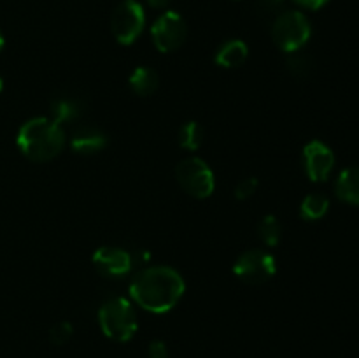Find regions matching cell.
Wrapping results in <instances>:
<instances>
[{
	"label": "cell",
	"mask_w": 359,
	"mask_h": 358,
	"mask_svg": "<svg viewBox=\"0 0 359 358\" xmlns=\"http://www.w3.org/2000/svg\"><path fill=\"white\" fill-rule=\"evenodd\" d=\"M133 304L153 314H163L179 304L186 291L184 277L168 265H151L139 270L130 281Z\"/></svg>",
	"instance_id": "cell-1"
},
{
	"label": "cell",
	"mask_w": 359,
	"mask_h": 358,
	"mask_svg": "<svg viewBox=\"0 0 359 358\" xmlns=\"http://www.w3.org/2000/svg\"><path fill=\"white\" fill-rule=\"evenodd\" d=\"M67 142L65 130L49 116H37L21 125L18 130V150L28 160L44 164L63 151Z\"/></svg>",
	"instance_id": "cell-2"
},
{
	"label": "cell",
	"mask_w": 359,
	"mask_h": 358,
	"mask_svg": "<svg viewBox=\"0 0 359 358\" xmlns=\"http://www.w3.org/2000/svg\"><path fill=\"white\" fill-rule=\"evenodd\" d=\"M98 325L105 337L116 343H126L139 329L133 304L125 297L109 298L98 309Z\"/></svg>",
	"instance_id": "cell-3"
},
{
	"label": "cell",
	"mask_w": 359,
	"mask_h": 358,
	"mask_svg": "<svg viewBox=\"0 0 359 358\" xmlns=\"http://www.w3.org/2000/svg\"><path fill=\"white\" fill-rule=\"evenodd\" d=\"M312 35L309 18L300 11H283L272 25V39L284 53L300 51Z\"/></svg>",
	"instance_id": "cell-4"
},
{
	"label": "cell",
	"mask_w": 359,
	"mask_h": 358,
	"mask_svg": "<svg viewBox=\"0 0 359 358\" xmlns=\"http://www.w3.org/2000/svg\"><path fill=\"white\" fill-rule=\"evenodd\" d=\"M175 178L179 186L193 199H207L214 193L216 188V178L212 168L198 157L184 158L177 164Z\"/></svg>",
	"instance_id": "cell-5"
},
{
	"label": "cell",
	"mask_w": 359,
	"mask_h": 358,
	"mask_svg": "<svg viewBox=\"0 0 359 358\" xmlns=\"http://www.w3.org/2000/svg\"><path fill=\"white\" fill-rule=\"evenodd\" d=\"M277 272V262L272 253L265 249H248L233 263V274L248 284L266 283L272 279Z\"/></svg>",
	"instance_id": "cell-6"
},
{
	"label": "cell",
	"mask_w": 359,
	"mask_h": 358,
	"mask_svg": "<svg viewBox=\"0 0 359 358\" xmlns=\"http://www.w3.org/2000/svg\"><path fill=\"white\" fill-rule=\"evenodd\" d=\"M146 27V13L137 0H123L111 16V30L116 41L130 46L140 37Z\"/></svg>",
	"instance_id": "cell-7"
},
{
	"label": "cell",
	"mask_w": 359,
	"mask_h": 358,
	"mask_svg": "<svg viewBox=\"0 0 359 358\" xmlns=\"http://www.w3.org/2000/svg\"><path fill=\"white\" fill-rule=\"evenodd\" d=\"M188 37V25L175 11H165L151 27V39L160 53H172L181 48Z\"/></svg>",
	"instance_id": "cell-8"
},
{
	"label": "cell",
	"mask_w": 359,
	"mask_h": 358,
	"mask_svg": "<svg viewBox=\"0 0 359 358\" xmlns=\"http://www.w3.org/2000/svg\"><path fill=\"white\" fill-rule=\"evenodd\" d=\"M91 262L100 276L109 279H121L132 272L135 256L119 246H102L93 253Z\"/></svg>",
	"instance_id": "cell-9"
},
{
	"label": "cell",
	"mask_w": 359,
	"mask_h": 358,
	"mask_svg": "<svg viewBox=\"0 0 359 358\" xmlns=\"http://www.w3.org/2000/svg\"><path fill=\"white\" fill-rule=\"evenodd\" d=\"M302 164L311 181L323 183L335 168V153L323 140H311L302 151Z\"/></svg>",
	"instance_id": "cell-10"
},
{
	"label": "cell",
	"mask_w": 359,
	"mask_h": 358,
	"mask_svg": "<svg viewBox=\"0 0 359 358\" xmlns=\"http://www.w3.org/2000/svg\"><path fill=\"white\" fill-rule=\"evenodd\" d=\"M109 144L107 133L95 125H79L70 135V150L77 154L100 153Z\"/></svg>",
	"instance_id": "cell-11"
},
{
	"label": "cell",
	"mask_w": 359,
	"mask_h": 358,
	"mask_svg": "<svg viewBox=\"0 0 359 358\" xmlns=\"http://www.w3.org/2000/svg\"><path fill=\"white\" fill-rule=\"evenodd\" d=\"M248 56V44L241 39H230V41H224L217 48L216 55H214V62L223 67V69H238V67L244 65Z\"/></svg>",
	"instance_id": "cell-12"
},
{
	"label": "cell",
	"mask_w": 359,
	"mask_h": 358,
	"mask_svg": "<svg viewBox=\"0 0 359 358\" xmlns=\"http://www.w3.org/2000/svg\"><path fill=\"white\" fill-rule=\"evenodd\" d=\"M83 116V102L81 98L72 97V95H60V97L53 98L51 102V116L49 118L55 119L58 125H65V123H74Z\"/></svg>",
	"instance_id": "cell-13"
},
{
	"label": "cell",
	"mask_w": 359,
	"mask_h": 358,
	"mask_svg": "<svg viewBox=\"0 0 359 358\" xmlns=\"http://www.w3.org/2000/svg\"><path fill=\"white\" fill-rule=\"evenodd\" d=\"M335 195L342 202L359 206V167H347L337 175Z\"/></svg>",
	"instance_id": "cell-14"
},
{
	"label": "cell",
	"mask_w": 359,
	"mask_h": 358,
	"mask_svg": "<svg viewBox=\"0 0 359 358\" xmlns=\"http://www.w3.org/2000/svg\"><path fill=\"white\" fill-rule=\"evenodd\" d=\"M130 90L133 91L139 97H151L154 95V91L158 90V84H160V76L154 69L147 65L135 67L132 70L128 77Z\"/></svg>",
	"instance_id": "cell-15"
},
{
	"label": "cell",
	"mask_w": 359,
	"mask_h": 358,
	"mask_svg": "<svg viewBox=\"0 0 359 358\" xmlns=\"http://www.w3.org/2000/svg\"><path fill=\"white\" fill-rule=\"evenodd\" d=\"M330 199L323 193H311L300 204V216L307 221H318L328 213Z\"/></svg>",
	"instance_id": "cell-16"
},
{
	"label": "cell",
	"mask_w": 359,
	"mask_h": 358,
	"mask_svg": "<svg viewBox=\"0 0 359 358\" xmlns=\"http://www.w3.org/2000/svg\"><path fill=\"white\" fill-rule=\"evenodd\" d=\"M256 232H258L259 239L265 242L269 248H273L280 242L283 237V225H280L279 218L273 216V214H266L256 225Z\"/></svg>",
	"instance_id": "cell-17"
},
{
	"label": "cell",
	"mask_w": 359,
	"mask_h": 358,
	"mask_svg": "<svg viewBox=\"0 0 359 358\" xmlns=\"http://www.w3.org/2000/svg\"><path fill=\"white\" fill-rule=\"evenodd\" d=\"M203 126L198 121H186L179 128V146L186 151H196L203 144Z\"/></svg>",
	"instance_id": "cell-18"
},
{
	"label": "cell",
	"mask_w": 359,
	"mask_h": 358,
	"mask_svg": "<svg viewBox=\"0 0 359 358\" xmlns=\"http://www.w3.org/2000/svg\"><path fill=\"white\" fill-rule=\"evenodd\" d=\"M286 67L290 70L291 76L298 77V79H305V77L311 76L312 69H314V63H312V58L305 53L294 51V53H287V60H286Z\"/></svg>",
	"instance_id": "cell-19"
},
{
	"label": "cell",
	"mask_w": 359,
	"mask_h": 358,
	"mask_svg": "<svg viewBox=\"0 0 359 358\" xmlns=\"http://www.w3.org/2000/svg\"><path fill=\"white\" fill-rule=\"evenodd\" d=\"M74 326L69 321H60L49 330V340H51L55 346H63V344L69 343L72 339Z\"/></svg>",
	"instance_id": "cell-20"
},
{
	"label": "cell",
	"mask_w": 359,
	"mask_h": 358,
	"mask_svg": "<svg viewBox=\"0 0 359 358\" xmlns=\"http://www.w3.org/2000/svg\"><path fill=\"white\" fill-rule=\"evenodd\" d=\"M256 190H258V179L252 178L251 175V178L241 179V181L235 185L233 195H235V199H238V200H249L252 195H255Z\"/></svg>",
	"instance_id": "cell-21"
},
{
	"label": "cell",
	"mask_w": 359,
	"mask_h": 358,
	"mask_svg": "<svg viewBox=\"0 0 359 358\" xmlns=\"http://www.w3.org/2000/svg\"><path fill=\"white\" fill-rule=\"evenodd\" d=\"M147 358H168V347L163 340H153L147 346Z\"/></svg>",
	"instance_id": "cell-22"
},
{
	"label": "cell",
	"mask_w": 359,
	"mask_h": 358,
	"mask_svg": "<svg viewBox=\"0 0 359 358\" xmlns=\"http://www.w3.org/2000/svg\"><path fill=\"white\" fill-rule=\"evenodd\" d=\"M259 6L263 7L265 13H277L280 14L283 13V6H284V0H259Z\"/></svg>",
	"instance_id": "cell-23"
},
{
	"label": "cell",
	"mask_w": 359,
	"mask_h": 358,
	"mask_svg": "<svg viewBox=\"0 0 359 358\" xmlns=\"http://www.w3.org/2000/svg\"><path fill=\"white\" fill-rule=\"evenodd\" d=\"M294 2H297L298 6L305 7V9L318 11V9H321L323 6H326V4H328L330 0H294Z\"/></svg>",
	"instance_id": "cell-24"
},
{
	"label": "cell",
	"mask_w": 359,
	"mask_h": 358,
	"mask_svg": "<svg viewBox=\"0 0 359 358\" xmlns=\"http://www.w3.org/2000/svg\"><path fill=\"white\" fill-rule=\"evenodd\" d=\"M147 4H149L153 9H163V7H167L168 4H170V0H146Z\"/></svg>",
	"instance_id": "cell-25"
},
{
	"label": "cell",
	"mask_w": 359,
	"mask_h": 358,
	"mask_svg": "<svg viewBox=\"0 0 359 358\" xmlns=\"http://www.w3.org/2000/svg\"><path fill=\"white\" fill-rule=\"evenodd\" d=\"M2 48H4V35L2 32H0V51H2Z\"/></svg>",
	"instance_id": "cell-26"
},
{
	"label": "cell",
	"mask_w": 359,
	"mask_h": 358,
	"mask_svg": "<svg viewBox=\"0 0 359 358\" xmlns=\"http://www.w3.org/2000/svg\"><path fill=\"white\" fill-rule=\"evenodd\" d=\"M4 90V79H2V76H0V91Z\"/></svg>",
	"instance_id": "cell-27"
}]
</instances>
